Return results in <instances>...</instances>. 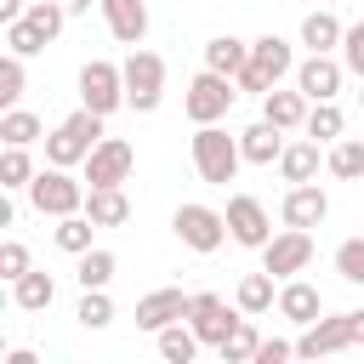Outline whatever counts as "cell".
Wrapping results in <instances>:
<instances>
[{"label":"cell","mask_w":364,"mask_h":364,"mask_svg":"<svg viewBox=\"0 0 364 364\" xmlns=\"http://www.w3.org/2000/svg\"><path fill=\"white\" fill-rule=\"evenodd\" d=\"M341 63H347V74H358V80H364V17L341 34Z\"/></svg>","instance_id":"obj_41"},{"label":"cell","mask_w":364,"mask_h":364,"mask_svg":"<svg viewBox=\"0 0 364 364\" xmlns=\"http://www.w3.org/2000/svg\"><path fill=\"white\" fill-rule=\"evenodd\" d=\"M341 34H347V28L336 23V11H307V17H301V46H307V51H336Z\"/></svg>","instance_id":"obj_27"},{"label":"cell","mask_w":364,"mask_h":364,"mask_svg":"<svg viewBox=\"0 0 364 364\" xmlns=\"http://www.w3.org/2000/svg\"><path fill=\"white\" fill-rule=\"evenodd\" d=\"M336 273L347 284H364V239H341L336 245Z\"/></svg>","instance_id":"obj_39"},{"label":"cell","mask_w":364,"mask_h":364,"mask_svg":"<svg viewBox=\"0 0 364 364\" xmlns=\"http://www.w3.org/2000/svg\"><path fill=\"white\" fill-rule=\"evenodd\" d=\"M341 74H347V63H341V57H330V51H313L307 63H296V85H301V97H307V102H336Z\"/></svg>","instance_id":"obj_13"},{"label":"cell","mask_w":364,"mask_h":364,"mask_svg":"<svg viewBox=\"0 0 364 364\" xmlns=\"http://www.w3.org/2000/svg\"><path fill=\"white\" fill-rule=\"evenodd\" d=\"M239 165H245L239 136H228L222 125H199V131H193V171H199V182L228 188V182L239 176Z\"/></svg>","instance_id":"obj_2"},{"label":"cell","mask_w":364,"mask_h":364,"mask_svg":"<svg viewBox=\"0 0 364 364\" xmlns=\"http://www.w3.org/2000/svg\"><path fill=\"white\" fill-rule=\"evenodd\" d=\"M97 142H102V114L80 102V108H74V114L46 136V159L74 171V165H85V159H91V148H97Z\"/></svg>","instance_id":"obj_1"},{"label":"cell","mask_w":364,"mask_h":364,"mask_svg":"<svg viewBox=\"0 0 364 364\" xmlns=\"http://www.w3.org/2000/svg\"><path fill=\"white\" fill-rule=\"evenodd\" d=\"M279 313H284L290 324H301V330H307V324L324 313V296H318L307 279H284V284H279Z\"/></svg>","instance_id":"obj_18"},{"label":"cell","mask_w":364,"mask_h":364,"mask_svg":"<svg viewBox=\"0 0 364 364\" xmlns=\"http://www.w3.org/2000/svg\"><path fill=\"white\" fill-rule=\"evenodd\" d=\"M188 307H193V296H182V290H154V296H142V301H136V330L159 336L165 324L188 318Z\"/></svg>","instance_id":"obj_15"},{"label":"cell","mask_w":364,"mask_h":364,"mask_svg":"<svg viewBox=\"0 0 364 364\" xmlns=\"http://www.w3.org/2000/svg\"><path fill=\"white\" fill-rule=\"evenodd\" d=\"M51 40L28 23V17H17V23H6V51H17V57H40Z\"/></svg>","instance_id":"obj_36"},{"label":"cell","mask_w":364,"mask_h":364,"mask_svg":"<svg viewBox=\"0 0 364 364\" xmlns=\"http://www.w3.org/2000/svg\"><path fill=\"white\" fill-rule=\"evenodd\" d=\"M74 318H80V330H108V324H114V301H108V290H85L80 307H74Z\"/></svg>","instance_id":"obj_35"},{"label":"cell","mask_w":364,"mask_h":364,"mask_svg":"<svg viewBox=\"0 0 364 364\" xmlns=\"http://www.w3.org/2000/svg\"><path fill=\"white\" fill-rule=\"evenodd\" d=\"M256 347H262V336H256V324H250V313H245L216 353H222V364H256Z\"/></svg>","instance_id":"obj_32"},{"label":"cell","mask_w":364,"mask_h":364,"mask_svg":"<svg viewBox=\"0 0 364 364\" xmlns=\"http://www.w3.org/2000/svg\"><path fill=\"white\" fill-rule=\"evenodd\" d=\"M239 148H245V165H279V154H284V131H279L273 119H256V125L239 131Z\"/></svg>","instance_id":"obj_17"},{"label":"cell","mask_w":364,"mask_h":364,"mask_svg":"<svg viewBox=\"0 0 364 364\" xmlns=\"http://www.w3.org/2000/svg\"><path fill=\"white\" fill-rule=\"evenodd\" d=\"M245 63H250V40H239V34H210V40H205V68L239 74Z\"/></svg>","instance_id":"obj_21"},{"label":"cell","mask_w":364,"mask_h":364,"mask_svg":"<svg viewBox=\"0 0 364 364\" xmlns=\"http://www.w3.org/2000/svg\"><path fill=\"white\" fill-rule=\"evenodd\" d=\"M0 142H6V148H28V142H40V119H34L28 108H6V114H0Z\"/></svg>","instance_id":"obj_33"},{"label":"cell","mask_w":364,"mask_h":364,"mask_svg":"<svg viewBox=\"0 0 364 364\" xmlns=\"http://www.w3.org/2000/svg\"><path fill=\"white\" fill-rule=\"evenodd\" d=\"M114 273H119V256L102 250V245H91L85 256H74V279H80V290H108Z\"/></svg>","instance_id":"obj_23"},{"label":"cell","mask_w":364,"mask_h":364,"mask_svg":"<svg viewBox=\"0 0 364 364\" xmlns=\"http://www.w3.org/2000/svg\"><path fill=\"white\" fill-rule=\"evenodd\" d=\"M131 165H136V148L125 136H102L85 159V182L91 188H125L131 182Z\"/></svg>","instance_id":"obj_9"},{"label":"cell","mask_w":364,"mask_h":364,"mask_svg":"<svg viewBox=\"0 0 364 364\" xmlns=\"http://www.w3.org/2000/svg\"><path fill=\"white\" fill-rule=\"evenodd\" d=\"M199 347H205V341H199V336H193V324H182V318L159 330V358H165V364H193V353H199Z\"/></svg>","instance_id":"obj_29"},{"label":"cell","mask_w":364,"mask_h":364,"mask_svg":"<svg viewBox=\"0 0 364 364\" xmlns=\"http://www.w3.org/2000/svg\"><path fill=\"white\" fill-rule=\"evenodd\" d=\"M28 182H34V159H28V148H6V154H0V188L17 193V188H28Z\"/></svg>","instance_id":"obj_34"},{"label":"cell","mask_w":364,"mask_h":364,"mask_svg":"<svg viewBox=\"0 0 364 364\" xmlns=\"http://www.w3.org/2000/svg\"><path fill=\"white\" fill-rule=\"evenodd\" d=\"M233 80H239V91H256V97H267V91H273V80H267V74H262L256 63H245V68H239Z\"/></svg>","instance_id":"obj_43"},{"label":"cell","mask_w":364,"mask_h":364,"mask_svg":"<svg viewBox=\"0 0 364 364\" xmlns=\"http://www.w3.org/2000/svg\"><path fill=\"white\" fill-rule=\"evenodd\" d=\"M23 273H28V245H23V239H6V245H0V279L17 284Z\"/></svg>","instance_id":"obj_40"},{"label":"cell","mask_w":364,"mask_h":364,"mask_svg":"<svg viewBox=\"0 0 364 364\" xmlns=\"http://www.w3.org/2000/svg\"><path fill=\"white\" fill-rule=\"evenodd\" d=\"M250 63L279 85L284 74H296V51H290V40H279V34H256L250 40Z\"/></svg>","instance_id":"obj_19"},{"label":"cell","mask_w":364,"mask_h":364,"mask_svg":"<svg viewBox=\"0 0 364 364\" xmlns=\"http://www.w3.org/2000/svg\"><path fill=\"white\" fill-rule=\"evenodd\" d=\"M57 6H68V17H74V11H91V0H57Z\"/></svg>","instance_id":"obj_45"},{"label":"cell","mask_w":364,"mask_h":364,"mask_svg":"<svg viewBox=\"0 0 364 364\" xmlns=\"http://www.w3.org/2000/svg\"><path fill=\"white\" fill-rule=\"evenodd\" d=\"M330 176H341V182H364V142L358 136H341V142H330Z\"/></svg>","instance_id":"obj_31"},{"label":"cell","mask_w":364,"mask_h":364,"mask_svg":"<svg viewBox=\"0 0 364 364\" xmlns=\"http://www.w3.org/2000/svg\"><path fill=\"white\" fill-rule=\"evenodd\" d=\"M23 17H28V23H34L46 40H57V34H63V23H68V6H57V0H34Z\"/></svg>","instance_id":"obj_38"},{"label":"cell","mask_w":364,"mask_h":364,"mask_svg":"<svg viewBox=\"0 0 364 364\" xmlns=\"http://www.w3.org/2000/svg\"><path fill=\"white\" fill-rule=\"evenodd\" d=\"M347 347H364V307L313 318V324L296 336V358H324V353H347Z\"/></svg>","instance_id":"obj_3"},{"label":"cell","mask_w":364,"mask_h":364,"mask_svg":"<svg viewBox=\"0 0 364 364\" xmlns=\"http://www.w3.org/2000/svg\"><path fill=\"white\" fill-rule=\"evenodd\" d=\"M284 358H296V341H279V336H262V347H256V364H284Z\"/></svg>","instance_id":"obj_42"},{"label":"cell","mask_w":364,"mask_h":364,"mask_svg":"<svg viewBox=\"0 0 364 364\" xmlns=\"http://www.w3.org/2000/svg\"><path fill=\"white\" fill-rule=\"evenodd\" d=\"M233 301H239V313H267V307H279V290H273V273L262 267V273H245L239 279V290H233Z\"/></svg>","instance_id":"obj_25"},{"label":"cell","mask_w":364,"mask_h":364,"mask_svg":"<svg viewBox=\"0 0 364 364\" xmlns=\"http://www.w3.org/2000/svg\"><path fill=\"white\" fill-rule=\"evenodd\" d=\"M171 228H176V239H182L188 250L210 256V250H222V239H228V210H216V205H176Z\"/></svg>","instance_id":"obj_7"},{"label":"cell","mask_w":364,"mask_h":364,"mask_svg":"<svg viewBox=\"0 0 364 364\" xmlns=\"http://www.w3.org/2000/svg\"><path fill=\"white\" fill-rule=\"evenodd\" d=\"M102 6V23L119 46H142L148 40V6L142 0H97Z\"/></svg>","instance_id":"obj_16"},{"label":"cell","mask_w":364,"mask_h":364,"mask_svg":"<svg viewBox=\"0 0 364 364\" xmlns=\"http://www.w3.org/2000/svg\"><path fill=\"white\" fill-rule=\"evenodd\" d=\"M23 11H28V6H23V0H0V23H17V17H23Z\"/></svg>","instance_id":"obj_44"},{"label":"cell","mask_w":364,"mask_h":364,"mask_svg":"<svg viewBox=\"0 0 364 364\" xmlns=\"http://www.w3.org/2000/svg\"><path fill=\"white\" fill-rule=\"evenodd\" d=\"M23 85H28V74H23V57H17V51H6V57H0V108H17Z\"/></svg>","instance_id":"obj_37"},{"label":"cell","mask_w":364,"mask_h":364,"mask_svg":"<svg viewBox=\"0 0 364 364\" xmlns=\"http://www.w3.org/2000/svg\"><path fill=\"white\" fill-rule=\"evenodd\" d=\"M119 68H125V108L154 114V108L165 102V57H159V51L131 46V57H125Z\"/></svg>","instance_id":"obj_4"},{"label":"cell","mask_w":364,"mask_h":364,"mask_svg":"<svg viewBox=\"0 0 364 364\" xmlns=\"http://www.w3.org/2000/svg\"><path fill=\"white\" fill-rule=\"evenodd\" d=\"M301 131H307L313 142H341V131H347V114H341L336 102H313V108H307V119H301Z\"/></svg>","instance_id":"obj_30"},{"label":"cell","mask_w":364,"mask_h":364,"mask_svg":"<svg viewBox=\"0 0 364 364\" xmlns=\"http://www.w3.org/2000/svg\"><path fill=\"white\" fill-rule=\"evenodd\" d=\"M358 108H364V91H358Z\"/></svg>","instance_id":"obj_46"},{"label":"cell","mask_w":364,"mask_h":364,"mask_svg":"<svg viewBox=\"0 0 364 364\" xmlns=\"http://www.w3.org/2000/svg\"><path fill=\"white\" fill-rule=\"evenodd\" d=\"M11 301H17L23 313H46V307L57 301V279H51V273H40V267H28V273L11 284Z\"/></svg>","instance_id":"obj_24"},{"label":"cell","mask_w":364,"mask_h":364,"mask_svg":"<svg viewBox=\"0 0 364 364\" xmlns=\"http://www.w3.org/2000/svg\"><path fill=\"white\" fill-rule=\"evenodd\" d=\"M228 239L245 245V250H262L273 239V216H267V205L256 193H233L228 199Z\"/></svg>","instance_id":"obj_10"},{"label":"cell","mask_w":364,"mask_h":364,"mask_svg":"<svg viewBox=\"0 0 364 364\" xmlns=\"http://www.w3.org/2000/svg\"><path fill=\"white\" fill-rule=\"evenodd\" d=\"M279 176H284V182H313V176H318V142H313V136H307V142H284Z\"/></svg>","instance_id":"obj_26"},{"label":"cell","mask_w":364,"mask_h":364,"mask_svg":"<svg viewBox=\"0 0 364 364\" xmlns=\"http://www.w3.org/2000/svg\"><path fill=\"white\" fill-rule=\"evenodd\" d=\"M80 102H85V108H97L102 119H108L114 108H125V68H119V63L91 57V63L80 68Z\"/></svg>","instance_id":"obj_8"},{"label":"cell","mask_w":364,"mask_h":364,"mask_svg":"<svg viewBox=\"0 0 364 364\" xmlns=\"http://www.w3.org/2000/svg\"><path fill=\"white\" fill-rule=\"evenodd\" d=\"M279 216H284V228H318V222L330 216V193H324L318 182H290Z\"/></svg>","instance_id":"obj_14"},{"label":"cell","mask_w":364,"mask_h":364,"mask_svg":"<svg viewBox=\"0 0 364 364\" xmlns=\"http://www.w3.org/2000/svg\"><path fill=\"white\" fill-rule=\"evenodd\" d=\"M262 119H273L279 131H296V125L307 119V97H301V85H296V91H279V85H273V91L262 97Z\"/></svg>","instance_id":"obj_22"},{"label":"cell","mask_w":364,"mask_h":364,"mask_svg":"<svg viewBox=\"0 0 364 364\" xmlns=\"http://www.w3.org/2000/svg\"><path fill=\"white\" fill-rule=\"evenodd\" d=\"M85 182H74L68 176V165H51V171H34V182H28V205L40 210V216H74V210H85Z\"/></svg>","instance_id":"obj_6"},{"label":"cell","mask_w":364,"mask_h":364,"mask_svg":"<svg viewBox=\"0 0 364 364\" xmlns=\"http://www.w3.org/2000/svg\"><path fill=\"white\" fill-rule=\"evenodd\" d=\"M233 97H239V80L233 74H216V68H199L193 80H188V97H182V114L193 119V125H216L228 108H233Z\"/></svg>","instance_id":"obj_5"},{"label":"cell","mask_w":364,"mask_h":364,"mask_svg":"<svg viewBox=\"0 0 364 364\" xmlns=\"http://www.w3.org/2000/svg\"><path fill=\"white\" fill-rule=\"evenodd\" d=\"M239 307V301H233ZM216 290H199L193 296V307H188V324H193V336L205 341V347H222L228 336H233V324H239V313H233Z\"/></svg>","instance_id":"obj_12"},{"label":"cell","mask_w":364,"mask_h":364,"mask_svg":"<svg viewBox=\"0 0 364 364\" xmlns=\"http://www.w3.org/2000/svg\"><path fill=\"white\" fill-rule=\"evenodd\" d=\"M91 233H97V222H91L85 210H74V216H57V228H51L57 250H68V256H85V250H91Z\"/></svg>","instance_id":"obj_28"},{"label":"cell","mask_w":364,"mask_h":364,"mask_svg":"<svg viewBox=\"0 0 364 364\" xmlns=\"http://www.w3.org/2000/svg\"><path fill=\"white\" fill-rule=\"evenodd\" d=\"M85 216H91L97 228H125V222H131L125 188H91V193H85Z\"/></svg>","instance_id":"obj_20"},{"label":"cell","mask_w":364,"mask_h":364,"mask_svg":"<svg viewBox=\"0 0 364 364\" xmlns=\"http://www.w3.org/2000/svg\"><path fill=\"white\" fill-rule=\"evenodd\" d=\"M307 262H313V233H307V228H284V233H273V239L262 245V267H267L273 279H296Z\"/></svg>","instance_id":"obj_11"}]
</instances>
